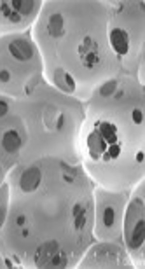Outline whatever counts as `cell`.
<instances>
[{"mask_svg":"<svg viewBox=\"0 0 145 269\" xmlns=\"http://www.w3.org/2000/svg\"><path fill=\"white\" fill-rule=\"evenodd\" d=\"M144 200L142 196H135L124 215V239L129 250H140L144 247Z\"/></svg>","mask_w":145,"mask_h":269,"instance_id":"obj_1","label":"cell"},{"mask_svg":"<svg viewBox=\"0 0 145 269\" xmlns=\"http://www.w3.org/2000/svg\"><path fill=\"white\" fill-rule=\"evenodd\" d=\"M35 264L39 268H65L66 253L58 245V241L49 239L37 247L35 250Z\"/></svg>","mask_w":145,"mask_h":269,"instance_id":"obj_2","label":"cell"},{"mask_svg":"<svg viewBox=\"0 0 145 269\" xmlns=\"http://www.w3.org/2000/svg\"><path fill=\"white\" fill-rule=\"evenodd\" d=\"M9 54L18 61H28L35 54V48L28 39H13L9 42Z\"/></svg>","mask_w":145,"mask_h":269,"instance_id":"obj_3","label":"cell"},{"mask_svg":"<svg viewBox=\"0 0 145 269\" xmlns=\"http://www.w3.org/2000/svg\"><path fill=\"white\" fill-rule=\"evenodd\" d=\"M79 54L82 65L88 67V68H93L100 61V58H98V44L91 37H84V40L79 46Z\"/></svg>","mask_w":145,"mask_h":269,"instance_id":"obj_4","label":"cell"},{"mask_svg":"<svg viewBox=\"0 0 145 269\" xmlns=\"http://www.w3.org/2000/svg\"><path fill=\"white\" fill-rule=\"evenodd\" d=\"M40 182H42V171H40V168H37V166L27 168L23 171L21 177H19V187H21V191H25V192L35 191L37 187L40 185Z\"/></svg>","mask_w":145,"mask_h":269,"instance_id":"obj_5","label":"cell"},{"mask_svg":"<svg viewBox=\"0 0 145 269\" xmlns=\"http://www.w3.org/2000/svg\"><path fill=\"white\" fill-rule=\"evenodd\" d=\"M110 46L117 54L124 56L129 51V35L124 28H112L110 32Z\"/></svg>","mask_w":145,"mask_h":269,"instance_id":"obj_6","label":"cell"},{"mask_svg":"<svg viewBox=\"0 0 145 269\" xmlns=\"http://www.w3.org/2000/svg\"><path fill=\"white\" fill-rule=\"evenodd\" d=\"M0 143H2V149H4L5 152H11V154H13V152H18L19 149H21L23 138L16 130H7L2 134Z\"/></svg>","mask_w":145,"mask_h":269,"instance_id":"obj_7","label":"cell"},{"mask_svg":"<svg viewBox=\"0 0 145 269\" xmlns=\"http://www.w3.org/2000/svg\"><path fill=\"white\" fill-rule=\"evenodd\" d=\"M48 34L51 37H62V35H65V19H63V16L60 13H54L53 16L49 17Z\"/></svg>","mask_w":145,"mask_h":269,"instance_id":"obj_8","label":"cell"},{"mask_svg":"<svg viewBox=\"0 0 145 269\" xmlns=\"http://www.w3.org/2000/svg\"><path fill=\"white\" fill-rule=\"evenodd\" d=\"M54 83L60 89L66 93H74L75 91V83L74 79L70 77V74H66L65 70H56V74H54Z\"/></svg>","mask_w":145,"mask_h":269,"instance_id":"obj_9","label":"cell"},{"mask_svg":"<svg viewBox=\"0 0 145 269\" xmlns=\"http://www.w3.org/2000/svg\"><path fill=\"white\" fill-rule=\"evenodd\" d=\"M35 2H32V0H14V2H11V9H13L14 13L18 14V16L25 17L28 16V14L33 11V7H35Z\"/></svg>","mask_w":145,"mask_h":269,"instance_id":"obj_10","label":"cell"},{"mask_svg":"<svg viewBox=\"0 0 145 269\" xmlns=\"http://www.w3.org/2000/svg\"><path fill=\"white\" fill-rule=\"evenodd\" d=\"M101 220H103V226H105L107 229L114 227V224H115V208L112 206V204H107L105 208H103V212H101Z\"/></svg>","mask_w":145,"mask_h":269,"instance_id":"obj_11","label":"cell"},{"mask_svg":"<svg viewBox=\"0 0 145 269\" xmlns=\"http://www.w3.org/2000/svg\"><path fill=\"white\" fill-rule=\"evenodd\" d=\"M115 86H117V83H115V81H109V83L103 84V86L100 87V95L101 96H110L112 93L115 91Z\"/></svg>","mask_w":145,"mask_h":269,"instance_id":"obj_12","label":"cell"},{"mask_svg":"<svg viewBox=\"0 0 145 269\" xmlns=\"http://www.w3.org/2000/svg\"><path fill=\"white\" fill-rule=\"evenodd\" d=\"M4 219H5V187L0 192V226L4 224Z\"/></svg>","mask_w":145,"mask_h":269,"instance_id":"obj_13","label":"cell"},{"mask_svg":"<svg viewBox=\"0 0 145 269\" xmlns=\"http://www.w3.org/2000/svg\"><path fill=\"white\" fill-rule=\"evenodd\" d=\"M11 70H7V68H2L0 70V83H9L11 81Z\"/></svg>","mask_w":145,"mask_h":269,"instance_id":"obj_14","label":"cell"},{"mask_svg":"<svg viewBox=\"0 0 145 269\" xmlns=\"http://www.w3.org/2000/svg\"><path fill=\"white\" fill-rule=\"evenodd\" d=\"M142 119H144V114H142V110H140V109H135V110H133V121H135L136 124H140Z\"/></svg>","mask_w":145,"mask_h":269,"instance_id":"obj_15","label":"cell"},{"mask_svg":"<svg viewBox=\"0 0 145 269\" xmlns=\"http://www.w3.org/2000/svg\"><path fill=\"white\" fill-rule=\"evenodd\" d=\"M7 112H9V105H7V101L0 100V118H4Z\"/></svg>","mask_w":145,"mask_h":269,"instance_id":"obj_16","label":"cell"},{"mask_svg":"<svg viewBox=\"0 0 145 269\" xmlns=\"http://www.w3.org/2000/svg\"><path fill=\"white\" fill-rule=\"evenodd\" d=\"M25 222H27V217H25L23 213L16 217V226H25Z\"/></svg>","mask_w":145,"mask_h":269,"instance_id":"obj_17","label":"cell"},{"mask_svg":"<svg viewBox=\"0 0 145 269\" xmlns=\"http://www.w3.org/2000/svg\"><path fill=\"white\" fill-rule=\"evenodd\" d=\"M21 236H23V238H27V236H28V229H21Z\"/></svg>","mask_w":145,"mask_h":269,"instance_id":"obj_18","label":"cell"}]
</instances>
